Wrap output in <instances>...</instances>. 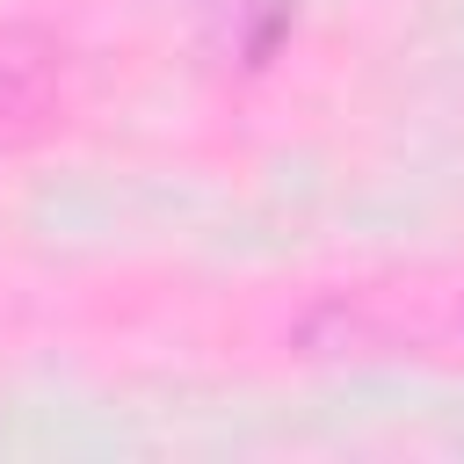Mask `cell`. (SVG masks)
<instances>
[{
	"instance_id": "6da1fadb",
	"label": "cell",
	"mask_w": 464,
	"mask_h": 464,
	"mask_svg": "<svg viewBox=\"0 0 464 464\" xmlns=\"http://www.w3.org/2000/svg\"><path fill=\"white\" fill-rule=\"evenodd\" d=\"M58 94V58L14 29H0V138H22L51 116Z\"/></svg>"
}]
</instances>
